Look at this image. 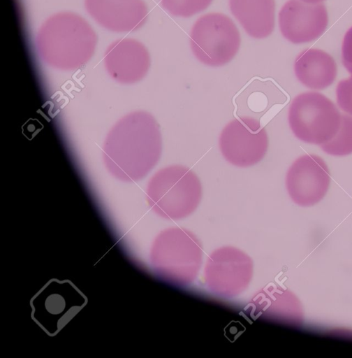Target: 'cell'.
Instances as JSON below:
<instances>
[{"mask_svg": "<svg viewBox=\"0 0 352 358\" xmlns=\"http://www.w3.org/2000/svg\"><path fill=\"white\" fill-rule=\"evenodd\" d=\"M336 95L339 107L352 116V76L339 82Z\"/></svg>", "mask_w": 352, "mask_h": 358, "instance_id": "14", "label": "cell"}, {"mask_svg": "<svg viewBox=\"0 0 352 358\" xmlns=\"http://www.w3.org/2000/svg\"><path fill=\"white\" fill-rule=\"evenodd\" d=\"M105 66L117 79L138 81L143 78L150 66V56L145 46L132 38L117 40L108 48Z\"/></svg>", "mask_w": 352, "mask_h": 358, "instance_id": "9", "label": "cell"}, {"mask_svg": "<svg viewBox=\"0 0 352 358\" xmlns=\"http://www.w3.org/2000/svg\"><path fill=\"white\" fill-rule=\"evenodd\" d=\"M212 0H161V3L171 15L189 17L205 10Z\"/></svg>", "mask_w": 352, "mask_h": 358, "instance_id": "13", "label": "cell"}, {"mask_svg": "<svg viewBox=\"0 0 352 358\" xmlns=\"http://www.w3.org/2000/svg\"><path fill=\"white\" fill-rule=\"evenodd\" d=\"M342 63L352 76V27L344 35L342 48Z\"/></svg>", "mask_w": 352, "mask_h": 358, "instance_id": "15", "label": "cell"}, {"mask_svg": "<svg viewBox=\"0 0 352 358\" xmlns=\"http://www.w3.org/2000/svg\"><path fill=\"white\" fill-rule=\"evenodd\" d=\"M301 1L306 2V3H321L324 0H301Z\"/></svg>", "mask_w": 352, "mask_h": 358, "instance_id": "16", "label": "cell"}, {"mask_svg": "<svg viewBox=\"0 0 352 358\" xmlns=\"http://www.w3.org/2000/svg\"><path fill=\"white\" fill-rule=\"evenodd\" d=\"M330 182V171L326 163L314 154L295 159L286 176V187L290 196L294 202L304 206L321 200L328 192Z\"/></svg>", "mask_w": 352, "mask_h": 358, "instance_id": "6", "label": "cell"}, {"mask_svg": "<svg viewBox=\"0 0 352 358\" xmlns=\"http://www.w3.org/2000/svg\"><path fill=\"white\" fill-rule=\"evenodd\" d=\"M233 16L254 38L270 36L274 27V0H229Z\"/></svg>", "mask_w": 352, "mask_h": 358, "instance_id": "11", "label": "cell"}, {"mask_svg": "<svg viewBox=\"0 0 352 358\" xmlns=\"http://www.w3.org/2000/svg\"><path fill=\"white\" fill-rule=\"evenodd\" d=\"M288 119L296 138L307 143L321 145L336 134L342 115L327 96L319 92H309L293 99Z\"/></svg>", "mask_w": 352, "mask_h": 358, "instance_id": "2", "label": "cell"}, {"mask_svg": "<svg viewBox=\"0 0 352 358\" xmlns=\"http://www.w3.org/2000/svg\"><path fill=\"white\" fill-rule=\"evenodd\" d=\"M85 5L98 24L116 32L138 29L145 23L148 15L142 0H85Z\"/></svg>", "mask_w": 352, "mask_h": 358, "instance_id": "8", "label": "cell"}, {"mask_svg": "<svg viewBox=\"0 0 352 358\" xmlns=\"http://www.w3.org/2000/svg\"><path fill=\"white\" fill-rule=\"evenodd\" d=\"M241 43L238 29L226 15L210 13L200 16L192 27L190 46L194 56L209 66L230 62Z\"/></svg>", "mask_w": 352, "mask_h": 358, "instance_id": "3", "label": "cell"}, {"mask_svg": "<svg viewBox=\"0 0 352 358\" xmlns=\"http://www.w3.org/2000/svg\"><path fill=\"white\" fill-rule=\"evenodd\" d=\"M298 80L305 87L322 90L332 84L337 76V65L327 52L314 48L301 52L294 63Z\"/></svg>", "mask_w": 352, "mask_h": 358, "instance_id": "10", "label": "cell"}, {"mask_svg": "<svg viewBox=\"0 0 352 358\" xmlns=\"http://www.w3.org/2000/svg\"><path fill=\"white\" fill-rule=\"evenodd\" d=\"M151 205L159 212L188 213L202 196L201 182L189 168L173 165L157 171L147 186Z\"/></svg>", "mask_w": 352, "mask_h": 358, "instance_id": "4", "label": "cell"}, {"mask_svg": "<svg viewBox=\"0 0 352 358\" xmlns=\"http://www.w3.org/2000/svg\"><path fill=\"white\" fill-rule=\"evenodd\" d=\"M327 154L345 156L352 153V116L342 114L339 128L329 141L320 145Z\"/></svg>", "mask_w": 352, "mask_h": 358, "instance_id": "12", "label": "cell"}, {"mask_svg": "<svg viewBox=\"0 0 352 358\" xmlns=\"http://www.w3.org/2000/svg\"><path fill=\"white\" fill-rule=\"evenodd\" d=\"M96 43L95 32L81 16L64 12L49 17L41 27L36 46L50 65L72 69L87 62Z\"/></svg>", "mask_w": 352, "mask_h": 358, "instance_id": "1", "label": "cell"}, {"mask_svg": "<svg viewBox=\"0 0 352 358\" xmlns=\"http://www.w3.org/2000/svg\"><path fill=\"white\" fill-rule=\"evenodd\" d=\"M328 22V12L321 3L301 0H288L279 13V25L283 36L300 44L312 41L325 31Z\"/></svg>", "mask_w": 352, "mask_h": 358, "instance_id": "7", "label": "cell"}, {"mask_svg": "<svg viewBox=\"0 0 352 358\" xmlns=\"http://www.w3.org/2000/svg\"><path fill=\"white\" fill-rule=\"evenodd\" d=\"M219 145L227 162L236 166L248 167L265 157L268 148V136L258 120L240 117L225 126Z\"/></svg>", "mask_w": 352, "mask_h": 358, "instance_id": "5", "label": "cell"}]
</instances>
